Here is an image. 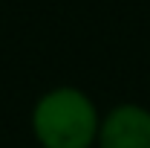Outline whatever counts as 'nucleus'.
<instances>
[{"mask_svg":"<svg viewBox=\"0 0 150 148\" xmlns=\"http://www.w3.org/2000/svg\"><path fill=\"white\" fill-rule=\"evenodd\" d=\"M101 119L87 93L78 87H55L38 99L32 131L43 148H90L98 142Z\"/></svg>","mask_w":150,"mask_h":148,"instance_id":"nucleus-1","label":"nucleus"},{"mask_svg":"<svg viewBox=\"0 0 150 148\" xmlns=\"http://www.w3.org/2000/svg\"><path fill=\"white\" fill-rule=\"evenodd\" d=\"M98 148H150V111L142 105L112 108L98 128Z\"/></svg>","mask_w":150,"mask_h":148,"instance_id":"nucleus-2","label":"nucleus"}]
</instances>
